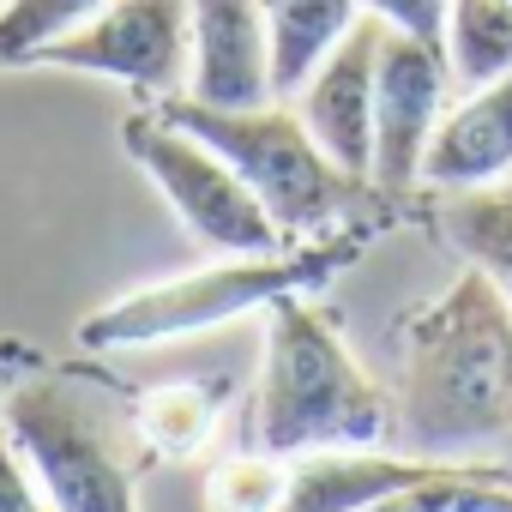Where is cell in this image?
Listing matches in <instances>:
<instances>
[{
    "label": "cell",
    "instance_id": "cell-1",
    "mask_svg": "<svg viewBox=\"0 0 512 512\" xmlns=\"http://www.w3.org/2000/svg\"><path fill=\"white\" fill-rule=\"evenodd\" d=\"M392 428L404 452L440 464L512 434V308L482 272H458V284L404 326Z\"/></svg>",
    "mask_w": 512,
    "mask_h": 512
},
{
    "label": "cell",
    "instance_id": "cell-12",
    "mask_svg": "<svg viewBox=\"0 0 512 512\" xmlns=\"http://www.w3.org/2000/svg\"><path fill=\"white\" fill-rule=\"evenodd\" d=\"M440 458H392L374 446H338V452H302L290 458V488L278 512H374L386 494L422 482Z\"/></svg>",
    "mask_w": 512,
    "mask_h": 512
},
{
    "label": "cell",
    "instance_id": "cell-9",
    "mask_svg": "<svg viewBox=\"0 0 512 512\" xmlns=\"http://www.w3.org/2000/svg\"><path fill=\"white\" fill-rule=\"evenodd\" d=\"M380 43H386V25L374 13H362V25L290 97L302 127L314 133V145L344 175H356V181H368V169H374V73H380Z\"/></svg>",
    "mask_w": 512,
    "mask_h": 512
},
{
    "label": "cell",
    "instance_id": "cell-13",
    "mask_svg": "<svg viewBox=\"0 0 512 512\" xmlns=\"http://www.w3.org/2000/svg\"><path fill=\"white\" fill-rule=\"evenodd\" d=\"M272 49V103H290L314 67L362 25V0H260Z\"/></svg>",
    "mask_w": 512,
    "mask_h": 512
},
{
    "label": "cell",
    "instance_id": "cell-21",
    "mask_svg": "<svg viewBox=\"0 0 512 512\" xmlns=\"http://www.w3.org/2000/svg\"><path fill=\"white\" fill-rule=\"evenodd\" d=\"M31 362H37V350H25V344H0V398H7V392L25 380Z\"/></svg>",
    "mask_w": 512,
    "mask_h": 512
},
{
    "label": "cell",
    "instance_id": "cell-10",
    "mask_svg": "<svg viewBox=\"0 0 512 512\" xmlns=\"http://www.w3.org/2000/svg\"><path fill=\"white\" fill-rule=\"evenodd\" d=\"M187 19H193L187 97L217 109L272 103V49L260 0H187Z\"/></svg>",
    "mask_w": 512,
    "mask_h": 512
},
{
    "label": "cell",
    "instance_id": "cell-19",
    "mask_svg": "<svg viewBox=\"0 0 512 512\" xmlns=\"http://www.w3.org/2000/svg\"><path fill=\"white\" fill-rule=\"evenodd\" d=\"M446 7L452 0H362V13H374L380 25L404 31V37H422L440 49V31H446Z\"/></svg>",
    "mask_w": 512,
    "mask_h": 512
},
{
    "label": "cell",
    "instance_id": "cell-22",
    "mask_svg": "<svg viewBox=\"0 0 512 512\" xmlns=\"http://www.w3.org/2000/svg\"><path fill=\"white\" fill-rule=\"evenodd\" d=\"M0 7H7V0H0Z\"/></svg>",
    "mask_w": 512,
    "mask_h": 512
},
{
    "label": "cell",
    "instance_id": "cell-17",
    "mask_svg": "<svg viewBox=\"0 0 512 512\" xmlns=\"http://www.w3.org/2000/svg\"><path fill=\"white\" fill-rule=\"evenodd\" d=\"M284 488H290V464L284 458L241 452V458H223L205 476V506L211 512H278Z\"/></svg>",
    "mask_w": 512,
    "mask_h": 512
},
{
    "label": "cell",
    "instance_id": "cell-6",
    "mask_svg": "<svg viewBox=\"0 0 512 512\" xmlns=\"http://www.w3.org/2000/svg\"><path fill=\"white\" fill-rule=\"evenodd\" d=\"M121 145L151 175V187L169 199V211L187 223V235L205 241L211 253H278L284 247V229L272 223V211L253 199V187L205 139L169 127L163 115H127Z\"/></svg>",
    "mask_w": 512,
    "mask_h": 512
},
{
    "label": "cell",
    "instance_id": "cell-18",
    "mask_svg": "<svg viewBox=\"0 0 512 512\" xmlns=\"http://www.w3.org/2000/svg\"><path fill=\"white\" fill-rule=\"evenodd\" d=\"M103 0H7L0 7V67H25L43 43L85 25Z\"/></svg>",
    "mask_w": 512,
    "mask_h": 512
},
{
    "label": "cell",
    "instance_id": "cell-5",
    "mask_svg": "<svg viewBox=\"0 0 512 512\" xmlns=\"http://www.w3.org/2000/svg\"><path fill=\"white\" fill-rule=\"evenodd\" d=\"M0 428L37 476L49 512H139L133 440L103 398L67 374H31L0 398Z\"/></svg>",
    "mask_w": 512,
    "mask_h": 512
},
{
    "label": "cell",
    "instance_id": "cell-3",
    "mask_svg": "<svg viewBox=\"0 0 512 512\" xmlns=\"http://www.w3.org/2000/svg\"><path fill=\"white\" fill-rule=\"evenodd\" d=\"M362 247H368V229L344 223V229L308 235L302 247L229 253L223 266H199L187 278H169V284H151V290H133V296L97 308L79 326V344L85 350H145V344H169V338L229 326L253 308H272L284 296H308V290L332 284Z\"/></svg>",
    "mask_w": 512,
    "mask_h": 512
},
{
    "label": "cell",
    "instance_id": "cell-20",
    "mask_svg": "<svg viewBox=\"0 0 512 512\" xmlns=\"http://www.w3.org/2000/svg\"><path fill=\"white\" fill-rule=\"evenodd\" d=\"M0 512H49V500H43L37 476L25 470L19 446L7 440V428H0Z\"/></svg>",
    "mask_w": 512,
    "mask_h": 512
},
{
    "label": "cell",
    "instance_id": "cell-11",
    "mask_svg": "<svg viewBox=\"0 0 512 512\" xmlns=\"http://www.w3.org/2000/svg\"><path fill=\"white\" fill-rule=\"evenodd\" d=\"M512 175V73L464 91L422 157V181L440 193H470V187H494Z\"/></svg>",
    "mask_w": 512,
    "mask_h": 512
},
{
    "label": "cell",
    "instance_id": "cell-4",
    "mask_svg": "<svg viewBox=\"0 0 512 512\" xmlns=\"http://www.w3.org/2000/svg\"><path fill=\"white\" fill-rule=\"evenodd\" d=\"M157 115L193 139H205L247 187L272 211V223L284 235H326L338 229L362 199H368V181L344 175L320 145L314 133L302 127L296 109L284 103H253V109H217V103H199V97H163Z\"/></svg>",
    "mask_w": 512,
    "mask_h": 512
},
{
    "label": "cell",
    "instance_id": "cell-14",
    "mask_svg": "<svg viewBox=\"0 0 512 512\" xmlns=\"http://www.w3.org/2000/svg\"><path fill=\"white\" fill-rule=\"evenodd\" d=\"M440 241L458 253L470 272H482L500 302L512 308V181L494 187H470V193H446L434 211Z\"/></svg>",
    "mask_w": 512,
    "mask_h": 512
},
{
    "label": "cell",
    "instance_id": "cell-7",
    "mask_svg": "<svg viewBox=\"0 0 512 512\" xmlns=\"http://www.w3.org/2000/svg\"><path fill=\"white\" fill-rule=\"evenodd\" d=\"M25 67H67L133 85L145 97H181L193 79L187 0H103L85 25L43 43Z\"/></svg>",
    "mask_w": 512,
    "mask_h": 512
},
{
    "label": "cell",
    "instance_id": "cell-8",
    "mask_svg": "<svg viewBox=\"0 0 512 512\" xmlns=\"http://www.w3.org/2000/svg\"><path fill=\"white\" fill-rule=\"evenodd\" d=\"M446 85H452V73H446L440 49L386 25L380 73H374V169H368V181L380 193H410L422 181L428 139L446 115L440 109Z\"/></svg>",
    "mask_w": 512,
    "mask_h": 512
},
{
    "label": "cell",
    "instance_id": "cell-2",
    "mask_svg": "<svg viewBox=\"0 0 512 512\" xmlns=\"http://www.w3.org/2000/svg\"><path fill=\"white\" fill-rule=\"evenodd\" d=\"M266 368L253 392V440L272 458L338 452V446H380L392 434L386 392L350 362L332 320L308 296H284L266 308Z\"/></svg>",
    "mask_w": 512,
    "mask_h": 512
},
{
    "label": "cell",
    "instance_id": "cell-15",
    "mask_svg": "<svg viewBox=\"0 0 512 512\" xmlns=\"http://www.w3.org/2000/svg\"><path fill=\"white\" fill-rule=\"evenodd\" d=\"M440 61L458 91L512 73V0H452L440 31Z\"/></svg>",
    "mask_w": 512,
    "mask_h": 512
},
{
    "label": "cell",
    "instance_id": "cell-16",
    "mask_svg": "<svg viewBox=\"0 0 512 512\" xmlns=\"http://www.w3.org/2000/svg\"><path fill=\"white\" fill-rule=\"evenodd\" d=\"M133 434L145 452L157 458H193L211 446L217 434V392L199 380H175V386H151L133 404Z\"/></svg>",
    "mask_w": 512,
    "mask_h": 512
}]
</instances>
